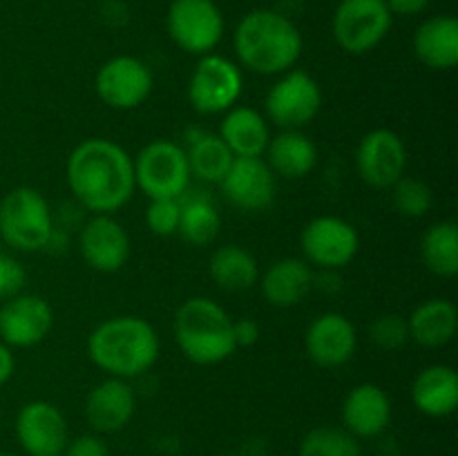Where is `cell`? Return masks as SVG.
Wrapping results in <instances>:
<instances>
[{
	"mask_svg": "<svg viewBox=\"0 0 458 456\" xmlns=\"http://www.w3.org/2000/svg\"><path fill=\"white\" fill-rule=\"evenodd\" d=\"M13 369H16V358H13L12 349L0 340V387L4 383H9V378L13 376Z\"/></svg>",
	"mask_w": 458,
	"mask_h": 456,
	"instance_id": "39",
	"label": "cell"
},
{
	"mask_svg": "<svg viewBox=\"0 0 458 456\" xmlns=\"http://www.w3.org/2000/svg\"><path fill=\"white\" fill-rule=\"evenodd\" d=\"M79 249L89 268L98 273H116L130 258L128 231L112 215H94L81 228Z\"/></svg>",
	"mask_w": 458,
	"mask_h": 456,
	"instance_id": "18",
	"label": "cell"
},
{
	"mask_svg": "<svg viewBox=\"0 0 458 456\" xmlns=\"http://www.w3.org/2000/svg\"><path fill=\"white\" fill-rule=\"evenodd\" d=\"M259 322L253 317H242V320H233V338H235V347H253L259 340Z\"/></svg>",
	"mask_w": 458,
	"mask_h": 456,
	"instance_id": "37",
	"label": "cell"
},
{
	"mask_svg": "<svg viewBox=\"0 0 458 456\" xmlns=\"http://www.w3.org/2000/svg\"><path fill=\"white\" fill-rule=\"evenodd\" d=\"M407 326H410V340L420 347H445L458 331V308L450 300L432 298L420 302L411 311Z\"/></svg>",
	"mask_w": 458,
	"mask_h": 456,
	"instance_id": "26",
	"label": "cell"
},
{
	"mask_svg": "<svg viewBox=\"0 0 458 456\" xmlns=\"http://www.w3.org/2000/svg\"><path fill=\"white\" fill-rule=\"evenodd\" d=\"M52 325V307L36 293H18L0 307V340L9 349L36 347L47 338Z\"/></svg>",
	"mask_w": 458,
	"mask_h": 456,
	"instance_id": "14",
	"label": "cell"
},
{
	"mask_svg": "<svg viewBox=\"0 0 458 456\" xmlns=\"http://www.w3.org/2000/svg\"><path fill=\"white\" fill-rule=\"evenodd\" d=\"M300 241H302L307 262L327 271H338L352 264L360 249V237L356 228L347 219L334 217V215L311 219L304 226Z\"/></svg>",
	"mask_w": 458,
	"mask_h": 456,
	"instance_id": "11",
	"label": "cell"
},
{
	"mask_svg": "<svg viewBox=\"0 0 458 456\" xmlns=\"http://www.w3.org/2000/svg\"><path fill=\"white\" fill-rule=\"evenodd\" d=\"M94 89L112 110H134L150 97L152 72L139 58L114 56L97 72Z\"/></svg>",
	"mask_w": 458,
	"mask_h": 456,
	"instance_id": "13",
	"label": "cell"
},
{
	"mask_svg": "<svg viewBox=\"0 0 458 456\" xmlns=\"http://www.w3.org/2000/svg\"><path fill=\"white\" fill-rule=\"evenodd\" d=\"M134 164V183L148 199H179L191 186V168L182 146L165 139L141 148Z\"/></svg>",
	"mask_w": 458,
	"mask_h": 456,
	"instance_id": "6",
	"label": "cell"
},
{
	"mask_svg": "<svg viewBox=\"0 0 458 456\" xmlns=\"http://www.w3.org/2000/svg\"><path fill=\"white\" fill-rule=\"evenodd\" d=\"M161 340L155 326L137 316H114L94 326L88 353L94 365L112 378L130 380L157 362Z\"/></svg>",
	"mask_w": 458,
	"mask_h": 456,
	"instance_id": "2",
	"label": "cell"
},
{
	"mask_svg": "<svg viewBox=\"0 0 458 456\" xmlns=\"http://www.w3.org/2000/svg\"><path fill=\"white\" fill-rule=\"evenodd\" d=\"M392 16H419L429 7L432 0H385Z\"/></svg>",
	"mask_w": 458,
	"mask_h": 456,
	"instance_id": "38",
	"label": "cell"
},
{
	"mask_svg": "<svg viewBox=\"0 0 458 456\" xmlns=\"http://www.w3.org/2000/svg\"><path fill=\"white\" fill-rule=\"evenodd\" d=\"M182 204L179 199H150L146 208V224L159 237L177 235Z\"/></svg>",
	"mask_w": 458,
	"mask_h": 456,
	"instance_id": "34",
	"label": "cell"
},
{
	"mask_svg": "<svg viewBox=\"0 0 458 456\" xmlns=\"http://www.w3.org/2000/svg\"><path fill=\"white\" fill-rule=\"evenodd\" d=\"M394 16L385 0H340L334 12V38L347 54L371 52L387 38Z\"/></svg>",
	"mask_w": 458,
	"mask_h": 456,
	"instance_id": "7",
	"label": "cell"
},
{
	"mask_svg": "<svg viewBox=\"0 0 458 456\" xmlns=\"http://www.w3.org/2000/svg\"><path fill=\"white\" fill-rule=\"evenodd\" d=\"M356 168L367 186L378 190L392 188L407 168V148L401 134L389 128L367 132L358 143Z\"/></svg>",
	"mask_w": 458,
	"mask_h": 456,
	"instance_id": "12",
	"label": "cell"
},
{
	"mask_svg": "<svg viewBox=\"0 0 458 456\" xmlns=\"http://www.w3.org/2000/svg\"><path fill=\"white\" fill-rule=\"evenodd\" d=\"M267 164L282 179H302L318 164V148L300 130H282L267 146Z\"/></svg>",
	"mask_w": 458,
	"mask_h": 456,
	"instance_id": "25",
	"label": "cell"
},
{
	"mask_svg": "<svg viewBox=\"0 0 458 456\" xmlns=\"http://www.w3.org/2000/svg\"><path fill=\"white\" fill-rule=\"evenodd\" d=\"M16 436L30 456H61L70 441L63 411L47 401H31L16 416Z\"/></svg>",
	"mask_w": 458,
	"mask_h": 456,
	"instance_id": "15",
	"label": "cell"
},
{
	"mask_svg": "<svg viewBox=\"0 0 458 456\" xmlns=\"http://www.w3.org/2000/svg\"><path fill=\"white\" fill-rule=\"evenodd\" d=\"M174 340L195 365H219L235 353L233 317L215 300H186L174 313Z\"/></svg>",
	"mask_w": 458,
	"mask_h": 456,
	"instance_id": "4",
	"label": "cell"
},
{
	"mask_svg": "<svg viewBox=\"0 0 458 456\" xmlns=\"http://www.w3.org/2000/svg\"><path fill=\"white\" fill-rule=\"evenodd\" d=\"M137 396L128 380L107 378L92 387L85 401V416L94 432L114 434L132 420Z\"/></svg>",
	"mask_w": 458,
	"mask_h": 456,
	"instance_id": "19",
	"label": "cell"
},
{
	"mask_svg": "<svg viewBox=\"0 0 458 456\" xmlns=\"http://www.w3.org/2000/svg\"><path fill=\"white\" fill-rule=\"evenodd\" d=\"M316 273L307 259L282 258L262 275V293L271 307L291 308L304 302L313 291Z\"/></svg>",
	"mask_w": 458,
	"mask_h": 456,
	"instance_id": "21",
	"label": "cell"
},
{
	"mask_svg": "<svg viewBox=\"0 0 458 456\" xmlns=\"http://www.w3.org/2000/svg\"><path fill=\"white\" fill-rule=\"evenodd\" d=\"M67 183L81 208L112 215L132 197L134 164L125 148L110 139H85L67 159Z\"/></svg>",
	"mask_w": 458,
	"mask_h": 456,
	"instance_id": "1",
	"label": "cell"
},
{
	"mask_svg": "<svg viewBox=\"0 0 458 456\" xmlns=\"http://www.w3.org/2000/svg\"><path fill=\"white\" fill-rule=\"evenodd\" d=\"M242 94V72L219 54H204L188 83V101L199 114H224Z\"/></svg>",
	"mask_w": 458,
	"mask_h": 456,
	"instance_id": "10",
	"label": "cell"
},
{
	"mask_svg": "<svg viewBox=\"0 0 458 456\" xmlns=\"http://www.w3.org/2000/svg\"><path fill=\"white\" fill-rule=\"evenodd\" d=\"M219 456H235V454H219Z\"/></svg>",
	"mask_w": 458,
	"mask_h": 456,
	"instance_id": "41",
	"label": "cell"
},
{
	"mask_svg": "<svg viewBox=\"0 0 458 456\" xmlns=\"http://www.w3.org/2000/svg\"><path fill=\"white\" fill-rule=\"evenodd\" d=\"M61 456H110V454H107V445L103 443L101 436L83 434V436H76L74 441H67L65 450H63Z\"/></svg>",
	"mask_w": 458,
	"mask_h": 456,
	"instance_id": "36",
	"label": "cell"
},
{
	"mask_svg": "<svg viewBox=\"0 0 458 456\" xmlns=\"http://www.w3.org/2000/svg\"><path fill=\"white\" fill-rule=\"evenodd\" d=\"M188 168L191 174L206 183H217L226 177L228 168L233 165V152L217 134H201L199 139H192L191 150H186Z\"/></svg>",
	"mask_w": 458,
	"mask_h": 456,
	"instance_id": "30",
	"label": "cell"
},
{
	"mask_svg": "<svg viewBox=\"0 0 458 456\" xmlns=\"http://www.w3.org/2000/svg\"><path fill=\"white\" fill-rule=\"evenodd\" d=\"M54 231L52 208L36 188H12L0 199V237L13 250L34 253L47 249Z\"/></svg>",
	"mask_w": 458,
	"mask_h": 456,
	"instance_id": "5",
	"label": "cell"
},
{
	"mask_svg": "<svg viewBox=\"0 0 458 456\" xmlns=\"http://www.w3.org/2000/svg\"><path fill=\"white\" fill-rule=\"evenodd\" d=\"M414 54L432 70H452L458 63V21L454 16H432L414 34Z\"/></svg>",
	"mask_w": 458,
	"mask_h": 456,
	"instance_id": "24",
	"label": "cell"
},
{
	"mask_svg": "<svg viewBox=\"0 0 458 456\" xmlns=\"http://www.w3.org/2000/svg\"><path fill=\"white\" fill-rule=\"evenodd\" d=\"M411 402L432 418H445L458 407V374L447 365H429L411 383Z\"/></svg>",
	"mask_w": 458,
	"mask_h": 456,
	"instance_id": "22",
	"label": "cell"
},
{
	"mask_svg": "<svg viewBox=\"0 0 458 456\" xmlns=\"http://www.w3.org/2000/svg\"><path fill=\"white\" fill-rule=\"evenodd\" d=\"M179 204H182V215H179L177 235H182L192 246H208L222 228L217 206L201 192L191 197L182 195Z\"/></svg>",
	"mask_w": 458,
	"mask_h": 456,
	"instance_id": "28",
	"label": "cell"
},
{
	"mask_svg": "<svg viewBox=\"0 0 458 456\" xmlns=\"http://www.w3.org/2000/svg\"><path fill=\"white\" fill-rule=\"evenodd\" d=\"M423 264L438 277H454L458 273V226L454 222H437L420 240Z\"/></svg>",
	"mask_w": 458,
	"mask_h": 456,
	"instance_id": "29",
	"label": "cell"
},
{
	"mask_svg": "<svg viewBox=\"0 0 458 456\" xmlns=\"http://www.w3.org/2000/svg\"><path fill=\"white\" fill-rule=\"evenodd\" d=\"M217 137L226 143L233 156H262L271 141L267 119L246 106H233L224 112Z\"/></svg>",
	"mask_w": 458,
	"mask_h": 456,
	"instance_id": "23",
	"label": "cell"
},
{
	"mask_svg": "<svg viewBox=\"0 0 458 456\" xmlns=\"http://www.w3.org/2000/svg\"><path fill=\"white\" fill-rule=\"evenodd\" d=\"M219 188L231 206L258 213L276 199V174L262 156H235Z\"/></svg>",
	"mask_w": 458,
	"mask_h": 456,
	"instance_id": "16",
	"label": "cell"
},
{
	"mask_svg": "<svg viewBox=\"0 0 458 456\" xmlns=\"http://www.w3.org/2000/svg\"><path fill=\"white\" fill-rule=\"evenodd\" d=\"M369 338L383 351H396L410 342V326L398 313H383L369 325Z\"/></svg>",
	"mask_w": 458,
	"mask_h": 456,
	"instance_id": "33",
	"label": "cell"
},
{
	"mask_svg": "<svg viewBox=\"0 0 458 456\" xmlns=\"http://www.w3.org/2000/svg\"><path fill=\"white\" fill-rule=\"evenodd\" d=\"M300 456H362V450L344 427H316L304 434Z\"/></svg>",
	"mask_w": 458,
	"mask_h": 456,
	"instance_id": "31",
	"label": "cell"
},
{
	"mask_svg": "<svg viewBox=\"0 0 458 456\" xmlns=\"http://www.w3.org/2000/svg\"><path fill=\"white\" fill-rule=\"evenodd\" d=\"M168 36L188 54H213L224 36L222 9L215 0H173L165 13Z\"/></svg>",
	"mask_w": 458,
	"mask_h": 456,
	"instance_id": "8",
	"label": "cell"
},
{
	"mask_svg": "<svg viewBox=\"0 0 458 456\" xmlns=\"http://www.w3.org/2000/svg\"><path fill=\"white\" fill-rule=\"evenodd\" d=\"M356 347L358 331L343 313H322L307 326V334H304L307 356L318 367H327V369L347 365L356 353Z\"/></svg>",
	"mask_w": 458,
	"mask_h": 456,
	"instance_id": "17",
	"label": "cell"
},
{
	"mask_svg": "<svg viewBox=\"0 0 458 456\" xmlns=\"http://www.w3.org/2000/svg\"><path fill=\"white\" fill-rule=\"evenodd\" d=\"M235 54L246 70L264 76H280L293 70L302 56V34L280 12L253 9L237 25Z\"/></svg>",
	"mask_w": 458,
	"mask_h": 456,
	"instance_id": "3",
	"label": "cell"
},
{
	"mask_svg": "<svg viewBox=\"0 0 458 456\" xmlns=\"http://www.w3.org/2000/svg\"><path fill=\"white\" fill-rule=\"evenodd\" d=\"M392 398L383 387L362 383L347 393L343 402V423L352 436L374 438L392 423Z\"/></svg>",
	"mask_w": 458,
	"mask_h": 456,
	"instance_id": "20",
	"label": "cell"
},
{
	"mask_svg": "<svg viewBox=\"0 0 458 456\" xmlns=\"http://www.w3.org/2000/svg\"><path fill=\"white\" fill-rule=\"evenodd\" d=\"M27 282V271L16 258L0 250V300H9L22 291Z\"/></svg>",
	"mask_w": 458,
	"mask_h": 456,
	"instance_id": "35",
	"label": "cell"
},
{
	"mask_svg": "<svg viewBox=\"0 0 458 456\" xmlns=\"http://www.w3.org/2000/svg\"><path fill=\"white\" fill-rule=\"evenodd\" d=\"M0 456H16V454H12V452H0Z\"/></svg>",
	"mask_w": 458,
	"mask_h": 456,
	"instance_id": "40",
	"label": "cell"
},
{
	"mask_svg": "<svg viewBox=\"0 0 458 456\" xmlns=\"http://www.w3.org/2000/svg\"><path fill=\"white\" fill-rule=\"evenodd\" d=\"M392 190H394L392 192L394 208H396L403 217L419 219L432 210V204H434L432 188H429L423 179L403 174V177L394 183Z\"/></svg>",
	"mask_w": 458,
	"mask_h": 456,
	"instance_id": "32",
	"label": "cell"
},
{
	"mask_svg": "<svg viewBox=\"0 0 458 456\" xmlns=\"http://www.w3.org/2000/svg\"><path fill=\"white\" fill-rule=\"evenodd\" d=\"M208 268L215 284L224 291H231V293L249 291L259 280L258 259L240 244L219 246L210 258Z\"/></svg>",
	"mask_w": 458,
	"mask_h": 456,
	"instance_id": "27",
	"label": "cell"
},
{
	"mask_svg": "<svg viewBox=\"0 0 458 456\" xmlns=\"http://www.w3.org/2000/svg\"><path fill=\"white\" fill-rule=\"evenodd\" d=\"M322 107L318 80L304 70H289L267 94V116L282 130H300L311 123Z\"/></svg>",
	"mask_w": 458,
	"mask_h": 456,
	"instance_id": "9",
	"label": "cell"
}]
</instances>
